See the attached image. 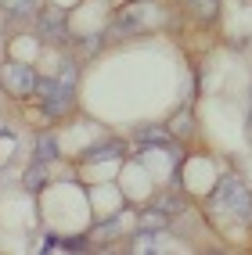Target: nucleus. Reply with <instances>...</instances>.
I'll return each instance as SVG.
<instances>
[{
	"label": "nucleus",
	"instance_id": "nucleus-4",
	"mask_svg": "<svg viewBox=\"0 0 252 255\" xmlns=\"http://www.w3.org/2000/svg\"><path fill=\"white\" fill-rule=\"evenodd\" d=\"M0 87H4L11 97H29L36 90V72L22 61H4L0 65Z\"/></svg>",
	"mask_w": 252,
	"mask_h": 255
},
{
	"label": "nucleus",
	"instance_id": "nucleus-10",
	"mask_svg": "<svg viewBox=\"0 0 252 255\" xmlns=\"http://www.w3.org/2000/svg\"><path fill=\"white\" fill-rule=\"evenodd\" d=\"M36 158H40V162H54V158H58V144H54V137H47V133H43V137L36 140Z\"/></svg>",
	"mask_w": 252,
	"mask_h": 255
},
{
	"label": "nucleus",
	"instance_id": "nucleus-11",
	"mask_svg": "<svg viewBox=\"0 0 252 255\" xmlns=\"http://www.w3.org/2000/svg\"><path fill=\"white\" fill-rule=\"evenodd\" d=\"M141 230H144V234H151V230H155V234L166 230V212H159V209H155V212H148V216L141 219Z\"/></svg>",
	"mask_w": 252,
	"mask_h": 255
},
{
	"label": "nucleus",
	"instance_id": "nucleus-8",
	"mask_svg": "<svg viewBox=\"0 0 252 255\" xmlns=\"http://www.w3.org/2000/svg\"><path fill=\"white\" fill-rule=\"evenodd\" d=\"M155 209H159V212H184V209H188V201H184L177 191H170V194H162V198L155 201Z\"/></svg>",
	"mask_w": 252,
	"mask_h": 255
},
{
	"label": "nucleus",
	"instance_id": "nucleus-2",
	"mask_svg": "<svg viewBox=\"0 0 252 255\" xmlns=\"http://www.w3.org/2000/svg\"><path fill=\"white\" fill-rule=\"evenodd\" d=\"M36 94H40V108L47 119H61L72 108V87H65L58 79H36Z\"/></svg>",
	"mask_w": 252,
	"mask_h": 255
},
{
	"label": "nucleus",
	"instance_id": "nucleus-9",
	"mask_svg": "<svg viewBox=\"0 0 252 255\" xmlns=\"http://www.w3.org/2000/svg\"><path fill=\"white\" fill-rule=\"evenodd\" d=\"M188 4H191V11L198 18H206V22H213L216 11H220V0H188Z\"/></svg>",
	"mask_w": 252,
	"mask_h": 255
},
{
	"label": "nucleus",
	"instance_id": "nucleus-1",
	"mask_svg": "<svg viewBox=\"0 0 252 255\" xmlns=\"http://www.w3.org/2000/svg\"><path fill=\"white\" fill-rule=\"evenodd\" d=\"M209 205H213L216 212L234 216V219H252V191H249L238 176H224L220 183H216Z\"/></svg>",
	"mask_w": 252,
	"mask_h": 255
},
{
	"label": "nucleus",
	"instance_id": "nucleus-3",
	"mask_svg": "<svg viewBox=\"0 0 252 255\" xmlns=\"http://www.w3.org/2000/svg\"><path fill=\"white\" fill-rule=\"evenodd\" d=\"M155 22H159L155 4H148V0H133V4H126L119 14H115V32H119V36H126V32L151 29Z\"/></svg>",
	"mask_w": 252,
	"mask_h": 255
},
{
	"label": "nucleus",
	"instance_id": "nucleus-5",
	"mask_svg": "<svg viewBox=\"0 0 252 255\" xmlns=\"http://www.w3.org/2000/svg\"><path fill=\"white\" fill-rule=\"evenodd\" d=\"M0 7H4L11 18H36L40 0H0Z\"/></svg>",
	"mask_w": 252,
	"mask_h": 255
},
{
	"label": "nucleus",
	"instance_id": "nucleus-14",
	"mask_svg": "<svg viewBox=\"0 0 252 255\" xmlns=\"http://www.w3.org/2000/svg\"><path fill=\"white\" fill-rule=\"evenodd\" d=\"M108 155H123V144H108L101 151H90V158H108Z\"/></svg>",
	"mask_w": 252,
	"mask_h": 255
},
{
	"label": "nucleus",
	"instance_id": "nucleus-16",
	"mask_svg": "<svg viewBox=\"0 0 252 255\" xmlns=\"http://www.w3.org/2000/svg\"><path fill=\"white\" fill-rule=\"evenodd\" d=\"M61 248H65V252H87V237H69Z\"/></svg>",
	"mask_w": 252,
	"mask_h": 255
},
{
	"label": "nucleus",
	"instance_id": "nucleus-13",
	"mask_svg": "<svg viewBox=\"0 0 252 255\" xmlns=\"http://www.w3.org/2000/svg\"><path fill=\"white\" fill-rule=\"evenodd\" d=\"M119 227H123V223H119V216H115V219H108L105 227H97V237H112V234H119Z\"/></svg>",
	"mask_w": 252,
	"mask_h": 255
},
{
	"label": "nucleus",
	"instance_id": "nucleus-6",
	"mask_svg": "<svg viewBox=\"0 0 252 255\" xmlns=\"http://www.w3.org/2000/svg\"><path fill=\"white\" fill-rule=\"evenodd\" d=\"M36 22H40V32H43V36H61V32H65V14H61V11H43Z\"/></svg>",
	"mask_w": 252,
	"mask_h": 255
},
{
	"label": "nucleus",
	"instance_id": "nucleus-15",
	"mask_svg": "<svg viewBox=\"0 0 252 255\" xmlns=\"http://www.w3.org/2000/svg\"><path fill=\"white\" fill-rule=\"evenodd\" d=\"M58 83H65V87H76V65H65L61 76H58Z\"/></svg>",
	"mask_w": 252,
	"mask_h": 255
},
{
	"label": "nucleus",
	"instance_id": "nucleus-7",
	"mask_svg": "<svg viewBox=\"0 0 252 255\" xmlns=\"http://www.w3.org/2000/svg\"><path fill=\"white\" fill-rule=\"evenodd\" d=\"M47 183V162H32L29 169H25V191H40V187Z\"/></svg>",
	"mask_w": 252,
	"mask_h": 255
},
{
	"label": "nucleus",
	"instance_id": "nucleus-12",
	"mask_svg": "<svg viewBox=\"0 0 252 255\" xmlns=\"http://www.w3.org/2000/svg\"><path fill=\"white\" fill-rule=\"evenodd\" d=\"M141 144H159V147H166V144H170V133H166V129H144V133H141Z\"/></svg>",
	"mask_w": 252,
	"mask_h": 255
}]
</instances>
